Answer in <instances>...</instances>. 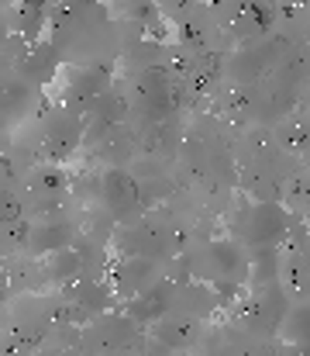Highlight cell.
<instances>
[{
  "instance_id": "1",
  "label": "cell",
  "mask_w": 310,
  "mask_h": 356,
  "mask_svg": "<svg viewBox=\"0 0 310 356\" xmlns=\"http://www.w3.org/2000/svg\"><path fill=\"white\" fill-rule=\"evenodd\" d=\"M283 225H286V218H283L279 208H259L255 218H252V238L255 242H276Z\"/></svg>"
},
{
  "instance_id": "2",
  "label": "cell",
  "mask_w": 310,
  "mask_h": 356,
  "mask_svg": "<svg viewBox=\"0 0 310 356\" xmlns=\"http://www.w3.org/2000/svg\"><path fill=\"white\" fill-rule=\"evenodd\" d=\"M286 336H290L293 343H307L310 346V305H300V308L290 312V318H286Z\"/></svg>"
}]
</instances>
